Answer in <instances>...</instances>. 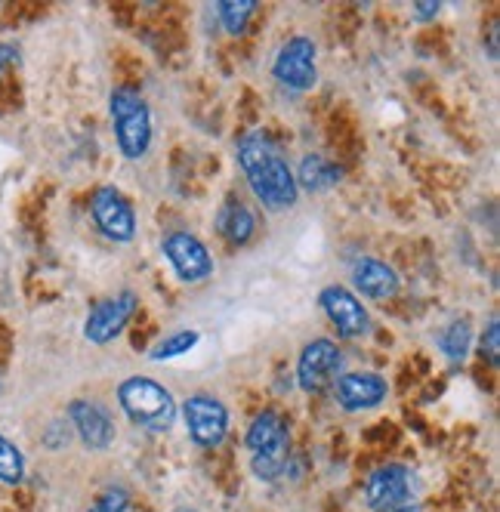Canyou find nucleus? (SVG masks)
Instances as JSON below:
<instances>
[{
	"instance_id": "nucleus-23",
	"label": "nucleus",
	"mask_w": 500,
	"mask_h": 512,
	"mask_svg": "<svg viewBox=\"0 0 500 512\" xmlns=\"http://www.w3.org/2000/svg\"><path fill=\"white\" fill-rule=\"evenodd\" d=\"M482 355L488 358V364H494L497 368V361H500V324H497V318H491L488 324H485V334H482Z\"/></svg>"
},
{
	"instance_id": "nucleus-7",
	"label": "nucleus",
	"mask_w": 500,
	"mask_h": 512,
	"mask_svg": "<svg viewBox=\"0 0 500 512\" xmlns=\"http://www.w3.org/2000/svg\"><path fill=\"white\" fill-rule=\"evenodd\" d=\"M272 78L288 87V90H312L318 81V68H315V41L306 34H294L291 41H284L281 50L275 53L272 62Z\"/></svg>"
},
{
	"instance_id": "nucleus-24",
	"label": "nucleus",
	"mask_w": 500,
	"mask_h": 512,
	"mask_svg": "<svg viewBox=\"0 0 500 512\" xmlns=\"http://www.w3.org/2000/svg\"><path fill=\"white\" fill-rule=\"evenodd\" d=\"M436 16H439L436 0H420V4H414V19L426 22V19H436Z\"/></svg>"
},
{
	"instance_id": "nucleus-5",
	"label": "nucleus",
	"mask_w": 500,
	"mask_h": 512,
	"mask_svg": "<svg viewBox=\"0 0 500 512\" xmlns=\"http://www.w3.org/2000/svg\"><path fill=\"white\" fill-rule=\"evenodd\" d=\"M365 503L374 512H417L411 469L402 463H386L374 469L365 482Z\"/></svg>"
},
{
	"instance_id": "nucleus-12",
	"label": "nucleus",
	"mask_w": 500,
	"mask_h": 512,
	"mask_svg": "<svg viewBox=\"0 0 500 512\" xmlns=\"http://www.w3.org/2000/svg\"><path fill=\"white\" fill-rule=\"evenodd\" d=\"M340 349L334 340L328 337H315L303 346L300 358H297V386L303 392H321L328 389L337 380L340 371Z\"/></svg>"
},
{
	"instance_id": "nucleus-13",
	"label": "nucleus",
	"mask_w": 500,
	"mask_h": 512,
	"mask_svg": "<svg viewBox=\"0 0 500 512\" xmlns=\"http://www.w3.org/2000/svg\"><path fill=\"white\" fill-rule=\"evenodd\" d=\"M389 395V383L374 374V371H349L337 377L334 386V398L337 405L349 414H359V411H371L377 405H383Z\"/></svg>"
},
{
	"instance_id": "nucleus-25",
	"label": "nucleus",
	"mask_w": 500,
	"mask_h": 512,
	"mask_svg": "<svg viewBox=\"0 0 500 512\" xmlns=\"http://www.w3.org/2000/svg\"><path fill=\"white\" fill-rule=\"evenodd\" d=\"M16 59V47H10V44H0V71H4L10 62Z\"/></svg>"
},
{
	"instance_id": "nucleus-4",
	"label": "nucleus",
	"mask_w": 500,
	"mask_h": 512,
	"mask_svg": "<svg viewBox=\"0 0 500 512\" xmlns=\"http://www.w3.org/2000/svg\"><path fill=\"white\" fill-rule=\"evenodd\" d=\"M244 445L250 451V466H254L257 479H278V475L288 469L291 445H288V426L275 411H263L250 423Z\"/></svg>"
},
{
	"instance_id": "nucleus-16",
	"label": "nucleus",
	"mask_w": 500,
	"mask_h": 512,
	"mask_svg": "<svg viewBox=\"0 0 500 512\" xmlns=\"http://www.w3.org/2000/svg\"><path fill=\"white\" fill-rule=\"evenodd\" d=\"M217 232L232 244V247H244L257 232V216L244 201L229 198L220 210H217Z\"/></svg>"
},
{
	"instance_id": "nucleus-15",
	"label": "nucleus",
	"mask_w": 500,
	"mask_h": 512,
	"mask_svg": "<svg viewBox=\"0 0 500 512\" xmlns=\"http://www.w3.org/2000/svg\"><path fill=\"white\" fill-rule=\"evenodd\" d=\"M352 287L368 300H392L399 294V275L383 260L362 256V260L352 266Z\"/></svg>"
},
{
	"instance_id": "nucleus-1",
	"label": "nucleus",
	"mask_w": 500,
	"mask_h": 512,
	"mask_svg": "<svg viewBox=\"0 0 500 512\" xmlns=\"http://www.w3.org/2000/svg\"><path fill=\"white\" fill-rule=\"evenodd\" d=\"M235 158L250 192H254V198L263 201L269 210H284L297 204L300 189H297L294 170L269 136L244 133L235 145Z\"/></svg>"
},
{
	"instance_id": "nucleus-26",
	"label": "nucleus",
	"mask_w": 500,
	"mask_h": 512,
	"mask_svg": "<svg viewBox=\"0 0 500 512\" xmlns=\"http://www.w3.org/2000/svg\"><path fill=\"white\" fill-rule=\"evenodd\" d=\"M173 512H198V509H186V506H183V509H173Z\"/></svg>"
},
{
	"instance_id": "nucleus-11",
	"label": "nucleus",
	"mask_w": 500,
	"mask_h": 512,
	"mask_svg": "<svg viewBox=\"0 0 500 512\" xmlns=\"http://www.w3.org/2000/svg\"><path fill=\"white\" fill-rule=\"evenodd\" d=\"M318 306H321V312L328 315V321L337 327V334L343 340H355V337L368 334V327H371L368 309L362 306V300L355 297L349 287H343V284L321 287Z\"/></svg>"
},
{
	"instance_id": "nucleus-3",
	"label": "nucleus",
	"mask_w": 500,
	"mask_h": 512,
	"mask_svg": "<svg viewBox=\"0 0 500 512\" xmlns=\"http://www.w3.org/2000/svg\"><path fill=\"white\" fill-rule=\"evenodd\" d=\"M118 405L130 417V423L149 432H167L176 420V401L170 389H164L152 377H127L118 386Z\"/></svg>"
},
{
	"instance_id": "nucleus-6",
	"label": "nucleus",
	"mask_w": 500,
	"mask_h": 512,
	"mask_svg": "<svg viewBox=\"0 0 500 512\" xmlns=\"http://www.w3.org/2000/svg\"><path fill=\"white\" fill-rule=\"evenodd\" d=\"M183 420H186L189 438L198 448H220L229 435V411L217 395L198 392L186 398Z\"/></svg>"
},
{
	"instance_id": "nucleus-19",
	"label": "nucleus",
	"mask_w": 500,
	"mask_h": 512,
	"mask_svg": "<svg viewBox=\"0 0 500 512\" xmlns=\"http://www.w3.org/2000/svg\"><path fill=\"white\" fill-rule=\"evenodd\" d=\"M257 13V0H220L217 4V16H220V25L229 31V34H241L247 19Z\"/></svg>"
},
{
	"instance_id": "nucleus-22",
	"label": "nucleus",
	"mask_w": 500,
	"mask_h": 512,
	"mask_svg": "<svg viewBox=\"0 0 500 512\" xmlns=\"http://www.w3.org/2000/svg\"><path fill=\"white\" fill-rule=\"evenodd\" d=\"M127 491H121V488H109V491H102L93 503H90V509L87 512H127Z\"/></svg>"
},
{
	"instance_id": "nucleus-8",
	"label": "nucleus",
	"mask_w": 500,
	"mask_h": 512,
	"mask_svg": "<svg viewBox=\"0 0 500 512\" xmlns=\"http://www.w3.org/2000/svg\"><path fill=\"white\" fill-rule=\"evenodd\" d=\"M136 309H139V297L133 290H121V294L96 303L84 321V340L93 346H109L124 334V327L130 324Z\"/></svg>"
},
{
	"instance_id": "nucleus-14",
	"label": "nucleus",
	"mask_w": 500,
	"mask_h": 512,
	"mask_svg": "<svg viewBox=\"0 0 500 512\" xmlns=\"http://www.w3.org/2000/svg\"><path fill=\"white\" fill-rule=\"evenodd\" d=\"M68 420L75 426L78 438L90 451H105L115 442V423L99 401L93 398H75L68 405Z\"/></svg>"
},
{
	"instance_id": "nucleus-21",
	"label": "nucleus",
	"mask_w": 500,
	"mask_h": 512,
	"mask_svg": "<svg viewBox=\"0 0 500 512\" xmlns=\"http://www.w3.org/2000/svg\"><path fill=\"white\" fill-rule=\"evenodd\" d=\"M22 479H25V457L7 435H0V482L19 485Z\"/></svg>"
},
{
	"instance_id": "nucleus-17",
	"label": "nucleus",
	"mask_w": 500,
	"mask_h": 512,
	"mask_svg": "<svg viewBox=\"0 0 500 512\" xmlns=\"http://www.w3.org/2000/svg\"><path fill=\"white\" fill-rule=\"evenodd\" d=\"M343 170L331 161H325L321 155H309L300 161V170L294 173L297 179V189H306V192H328L340 182Z\"/></svg>"
},
{
	"instance_id": "nucleus-20",
	"label": "nucleus",
	"mask_w": 500,
	"mask_h": 512,
	"mask_svg": "<svg viewBox=\"0 0 500 512\" xmlns=\"http://www.w3.org/2000/svg\"><path fill=\"white\" fill-rule=\"evenodd\" d=\"M198 343H201V334H198V331H176V334L164 337V340L149 352V358H152V361H170V358H180V355L192 352Z\"/></svg>"
},
{
	"instance_id": "nucleus-18",
	"label": "nucleus",
	"mask_w": 500,
	"mask_h": 512,
	"mask_svg": "<svg viewBox=\"0 0 500 512\" xmlns=\"http://www.w3.org/2000/svg\"><path fill=\"white\" fill-rule=\"evenodd\" d=\"M439 349L451 358V361H463L470 352V343H473V331L467 321H451L448 327L439 331Z\"/></svg>"
},
{
	"instance_id": "nucleus-2",
	"label": "nucleus",
	"mask_w": 500,
	"mask_h": 512,
	"mask_svg": "<svg viewBox=\"0 0 500 512\" xmlns=\"http://www.w3.org/2000/svg\"><path fill=\"white\" fill-rule=\"evenodd\" d=\"M109 118H112L118 152L127 161L146 158L152 149V108H149V102L130 87H118L109 96Z\"/></svg>"
},
{
	"instance_id": "nucleus-10",
	"label": "nucleus",
	"mask_w": 500,
	"mask_h": 512,
	"mask_svg": "<svg viewBox=\"0 0 500 512\" xmlns=\"http://www.w3.org/2000/svg\"><path fill=\"white\" fill-rule=\"evenodd\" d=\"M161 250H164L167 263L173 266V272L180 281L198 284V281H207L213 275V256H210L207 244L192 232H183V229L170 232L161 241Z\"/></svg>"
},
{
	"instance_id": "nucleus-9",
	"label": "nucleus",
	"mask_w": 500,
	"mask_h": 512,
	"mask_svg": "<svg viewBox=\"0 0 500 512\" xmlns=\"http://www.w3.org/2000/svg\"><path fill=\"white\" fill-rule=\"evenodd\" d=\"M90 213H93L96 229L105 238H112L118 244H127L136 238V210L115 186H99L90 195Z\"/></svg>"
}]
</instances>
